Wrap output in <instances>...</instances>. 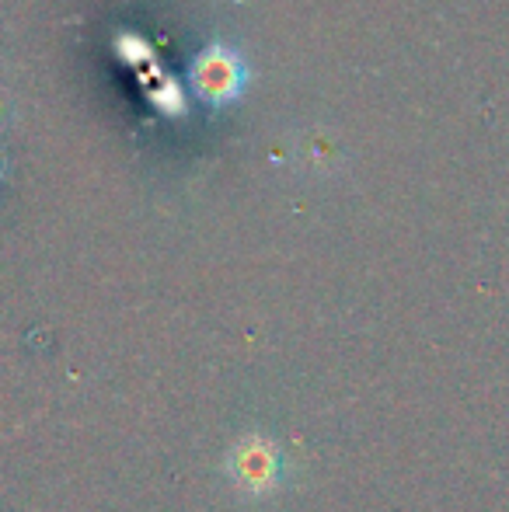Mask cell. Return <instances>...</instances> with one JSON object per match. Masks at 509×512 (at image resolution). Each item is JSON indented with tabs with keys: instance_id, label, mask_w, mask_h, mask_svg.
Here are the masks:
<instances>
[{
	"instance_id": "obj_1",
	"label": "cell",
	"mask_w": 509,
	"mask_h": 512,
	"mask_svg": "<svg viewBox=\"0 0 509 512\" xmlns=\"http://www.w3.org/2000/svg\"><path fill=\"white\" fill-rule=\"evenodd\" d=\"M227 471H231L234 485L245 495H269L283 485V460H279V446L265 436H245L227 457Z\"/></svg>"
}]
</instances>
